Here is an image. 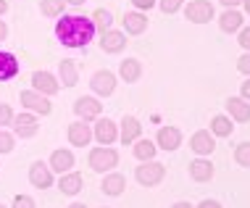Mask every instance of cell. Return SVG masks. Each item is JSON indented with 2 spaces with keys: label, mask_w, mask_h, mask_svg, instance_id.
I'll list each match as a JSON object with an SVG mask.
<instances>
[{
  "label": "cell",
  "mask_w": 250,
  "mask_h": 208,
  "mask_svg": "<svg viewBox=\"0 0 250 208\" xmlns=\"http://www.w3.org/2000/svg\"><path fill=\"white\" fill-rule=\"evenodd\" d=\"M56 35L66 48H82L95 35V24H92V19L84 16H63L56 24Z\"/></svg>",
  "instance_id": "6da1fadb"
},
{
  "label": "cell",
  "mask_w": 250,
  "mask_h": 208,
  "mask_svg": "<svg viewBox=\"0 0 250 208\" xmlns=\"http://www.w3.org/2000/svg\"><path fill=\"white\" fill-rule=\"evenodd\" d=\"M164 174H166L164 164H158V161H143V164L137 166V171H134V177H137L140 185L153 187V185H158L161 179H164Z\"/></svg>",
  "instance_id": "7a4b0ae2"
},
{
  "label": "cell",
  "mask_w": 250,
  "mask_h": 208,
  "mask_svg": "<svg viewBox=\"0 0 250 208\" xmlns=\"http://www.w3.org/2000/svg\"><path fill=\"white\" fill-rule=\"evenodd\" d=\"M116 150L113 147H92V153H90V169H95V171H108V169H113L116 166Z\"/></svg>",
  "instance_id": "3957f363"
},
{
  "label": "cell",
  "mask_w": 250,
  "mask_h": 208,
  "mask_svg": "<svg viewBox=\"0 0 250 208\" xmlns=\"http://www.w3.org/2000/svg\"><path fill=\"white\" fill-rule=\"evenodd\" d=\"M185 16H187V21L206 24V21L213 19V5L208 3V0H192V3L185 8Z\"/></svg>",
  "instance_id": "277c9868"
},
{
  "label": "cell",
  "mask_w": 250,
  "mask_h": 208,
  "mask_svg": "<svg viewBox=\"0 0 250 208\" xmlns=\"http://www.w3.org/2000/svg\"><path fill=\"white\" fill-rule=\"evenodd\" d=\"M21 105H26V108L35 111V113H42V116H48V113L53 111L50 100L45 98L42 92H37V90H26V92H21Z\"/></svg>",
  "instance_id": "5b68a950"
},
{
  "label": "cell",
  "mask_w": 250,
  "mask_h": 208,
  "mask_svg": "<svg viewBox=\"0 0 250 208\" xmlns=\"http://www.w3.org/2000/svg\"><path fill=\"white\" fill-rule=\"evenodd\" d=\"M29 182L37 187V190H48L53 185V169L50 166H45L42 161H37V164H32L29 169Z\"/></svg>",
  "instance_id": "8992f818"
},
{
  "label": "cell",
  "mask_w": 250,
  "mask_h": 208,
  "mask_svg": "<svg viewBox=\"0 0 250 208\" xmlns=\"http://www.w3.org/2000/svg\"><path fill=\"white\" fill-rule=\"evenodd\" d=\"M92 140V129L87 126L84 122H74L69 124V143L77 145V147H87Z\"/></svg>",
  "instance_id": "52a82bcc"
},
{
  "label": "cell",
  "mask_w": 250,
  "mask_h": 208,
  "mask_svg": "<svg viewBox=\"0 0 250 208\" xmlns=\"http://www.w3.org/2000/svg\"><path fill=\"white\" fill-rule=\"evenodd\" d=\"M32 84H35V90L42 92V95H56V92H58L56 77L48 74V71H35V74H32Z\"/></svg>",
  "instance_id": "ba28073f"
},
{
  "label": "cell",
  "mask_w": 250,
  "mask_h": 208,
  "mask_svg": "<svg viewBox=\"0 0 250 208\" xmlns=\"http://www.w3.org/2000/svg\"><path fill=\"white\" fill-rule=\"evenodd\" d=\"M92 90L98 92V95H113V90H116V77H113L111 71H98L95 77H92Z\"/></svg>",
  "instance_id": "9c48e42d"
},
{
  "label": "cell",
  "mask_w": 250,
  "mask_h": 208,
  "mask_svg": "<svg viewBox=\"0 0 250 208\" xmlns=\"http://www.w3.org/2000/svg\"><path fill=\"white\" fill-rule=\"evenodd\" d=\"M190 147L198 156H208V153H213V147H216V143H213V132H206V129H200V132H195L192 135V140H190Z\"/></svg>",
  "instance_id": "30bf717a"
},
{
  "label": "cell",
  "mask_w": 250,
  "mask_h": 208,
  "mask_svg": "<svg viewBox=\"0 0 250 208\" xmlns=\"http://www.w3.org/2000/svg\"><path fill=\"white\" fill-rule=\"evenodd\" d=\"M100 108H103V105H100L95 98H79L77 103H74V111H77V116H82L84 122H90V119H98V116H100Z\"/></svg>",
  "instance_id": "8fae6325"
},
{
  "label": "cell",
  "mask_w": 250,
  "mask_h": 208,
  "mask_svg": "<svg viewBox=\"0 0 250 208\" xmlns=\"http://www.w3.org/2000/svg\"><path fill=\"white\" fill-rule=\"evenodd\" d=\"M92 135L98 137L100 145H111L113 140L119 137V132H116V124H113L111 119H100V122L95 124V132H92Z\"/></svg>",
  "instance_id": "7c38bea8"
},
{
  "label": "cell",
  "mask_w": 250,
  "mask_h": 208,
  "mask_svg": "<svg viewBox=\"0 0 250 208\" xmlns=\"http://www.w3.org/2000/svg\"><path fill=\"white\" fill-rule=\"evenodd\" d=\"M140 132H143V126H140V122L134 116H124L121 119V143L124 145H129V143H134V140L140 137Z\"/></svg>",
  "instance_id": "4fadbf2b"
},
{
  "label": "cell",
  "mask_w": 250,
  "mask_h": 208,
  "mask_svg": "<svg viewBox=\"0 0 250 208\" xmlns=\"http://www.w3.org/2000/svg\"><path fill=\"white\" fill-rule=\"evenodd\" d=\"M13 126H16V135L19 137H32L37 135V119L32 113H21V116L13 119Z\"/></svg>",
  "instance_id": "5bb4252c"
},
{
  "label": "cell",
  "mask_w": 250,
  "mask_h": 208,
  "mask_svg": "<svg viewBox=\"0 0 250 208\" xmlns=\"http://www.w3.org/2000/svg\"><path fill=\"white\" fill-rule=\"evenodd\" d=\"M182 143V135L177 126H164V129L158 132V145L164 147V150H177Z\"/></svg>",
  "instance_id": "9a60e30c"
},
{
  "label": "cell",
  "mask_w": 250,
  "mask_h": 208,
  "mask_svg": "<svg viewBox=\"0 0 250 208\" xmlns=\"http://www.w3.org/2000/svg\"><path fill=\"white\" fill-rule=\"evenodd\" d=\"M227 111L232 113V119L237 122H250V103L242 98H229L227 100Z\"/></svg>",
  "instance_id": "2e32d148"
},
{
  "label": "cell",
  "mask_w": 250,
  "mask_h": 208,
  "mask_svg": "<svg viewBox=\"0 0 250 208\" xmlns=\"http://www.w3.org/2000/svg\"><path fill=\"white\" fill-rule=\"evenodd\" d=\"M124 45H126V37L121 32H103V37H100V48L105 53H119Z\"/></svg>",
  "instance_id": "e0dca14e"
},
{
  "label": "cell",
  "mask_w": 250,
  "mask_h": 208,
  "mask_svg": "<svg viewBox=\"0 0 250 208\" xmlns=\"http://www.w3.org/2000/svg\"><path fill=\"white\" fill-rule=\"evenodd\" d=\"M58 190L66 192V195H77L82 190V174L71 171V174H61V182H58Z\"/></svg>",
  "instance_id": "ac0fdd59"
},
{
  "label": "cell",
  "mask_w": 250,
  "mask_h": 208,
  "mask_svg": "<svg viewBox=\"0 0 250 208\" xmlns=\"http://www.w3.org/2000/svg\"><path fill=\"white\" fill-rule=\"evenodd\" d=\"M190 177L195 179V182H208V179L213 177V166H211V161H192L190 164Z\"/></svg>",
  "instance_id": "d6986e66"
},
{
  "label": "cell",
  "mask_w": 250,
  "mask_h": 208,
  "mask_svg": "<svg viewBox=\"0 0 250 208\" xmlns=\"http://www.w3.org/2000/svg\"><path fill=\"white\" fill-rule=\"evenodd\" d=\"M74 166V156L69 150H56L50 156V169L53 171H58V174H66Z\"/></svg>",
  "instance_id": "ffe728a7"
},
{
  "label": "cell",
  "mask_w": 250,
  "mask_h": 208,
  "mask_svg": "<svg viewBox=\"0 0 250 208\" xmlns=\"http://www.w3.org/2000/svg\"><path fill=\"white\" fill-rule=\"evenodd\" d=\"M126 190V179L121 174H108L103 179V192L105 195H121Z\"/></svg>",
  "instance_id": "44dd1931"
},
{
  "label": "cell",
  "mask_w": 250,
  "mask_h": 208,
  "mask_svg": "<svg viewBox=\"0 0 250 208\" xmlns=\"http://www.w3.org/2000/svg\"><path fill=\"white\" fill-rule=\"evenodd\" d=\"M119 74L124 82H137L140 74H143V66H140V61H134V58H126V61H121Z\"/></svg>",
  "instance_id": "7402d4cb"
},
{
  "label": "cell",
  "mask_w": 250,
  "mask_h": 208,
  "mask_svg": "<svg viewBox=\"0 0 250 208\" xmlns=\"http://www.w3.org/2000/svg\"><path fill=\"white\" fill-rule=\"evenodd\" d=\"M124 26L129 35H143V32L147 29V19L143 16V13H126L124 16Z\"/></svg>",
  "instance_id": "603a6c76"
},
{
  "label": "cell",
  "mask_w": 250,
  "mask_h": 208,
  "mask_svg": "<svg viewBox=\"0 0 250 208\" xmlns=\"http://www.w3.org/2000/svg\"><path fill=\"white\" fill-rule=\"evenodd\" d=\"M16 74H19V63H16V58H13L11 53H0V82H3V79L16 77Z\"/></svg>",
  "instance_id": "cb8c5ba5"
},
{
  "label": "cell",
  "mask_w": 250,
  "mask_h": 208,
  "mask_svg": "<svg viewBox=\"0 0 250 208\" xmlns=\"http://www.w3.org/2000/svg\"><path fill=\"white\" fill-rule=\"evenodd\" d=\"M58 74H61V82H63L66 87H74L77 84V63L74 61H61V66H58Z\"/></svg>",
  "instance_id": "d4e9b609"
},
{
  "label": "cell",
  "mask_w": 250,
  "mask_h": 208,
  "mask_svg": "<svg viewBox=\"0 0 250 208\" xmlns=\"http://www.w3.org/2000/svg\"><path fill=\"white\" fill-rule=\"evenodd\" d=\"M240 26H242V13L227 11L224 16H221V29H224V32H237Z\"/></svg>",
  "instance_id": "484cf974"
},
{
  "label": "cell",
  "mask_w": 250,
  "mask_h": 208,
  "mask_svg": "<svg viewBox=\"0 0 250 208\" xmlns=\"http://www.w3.org/2000/svg\"><path fill=\"white\" fill-rule=\"evenodd\" d=\"M211 132H213V135H219V137L232 135V122H229L227 116H213V122H211Z\"/></svg>",
  "instance_id": "4316f807"
},
{
  "label": "cell",
  "mask_w": 250,
  "mask_h": 208,
  "mask_svg": "<svg viewBox=\"0 0 250 208\" xmlns=\"http://www.w3.org/2000/svg\"><path fill=\"white\" fill-rule=\"evenodd\" d=\"M134 156H137L140 161H153V156H155V145L150 143V140H140V143L134 145Z\"/></svg>",
  "instance_id": "83f0119b"
},
{
  "label": "cell",
  "mask_w": 250,
  "mask_h": 208,
  "mask_svg": "<svg viewBox=\"0 0 250 208\" xmlns=\"http://www.w3.org/2000/svg\"><path fill=\"white\" fill-rule=\"evenodd\" d=\"M92 24H95L98 29L108 32V26H111V13H108L105 8H98L95 13H92Z\"/></svg>",
  "instance_id": "f1b7e54d"
},
{
  "label": "cell",
  "mask_w": 250,
  "mask_h": 208,
  "mask_svg": "<svg viewBox=\"0 0 250 208\" xmlns=\"http://www.w3.org/2000/svg\"><path fill=\"white\" fill-rule=\"evenodd\" d=\"M234 161H237L240 166H250V143L237 145V150H234Z\"/></svg>",
  "instance_id": "f546056e"
},
{
  "label": "cell",
  "mask_w": 250,
  "mask_h": 208,
  "mask_svg": "<svg viewBox=\"0 0 250 208\" xmlns=\"http://www.w3.org/2000/svg\"><path fill=\"white\" fill-rule=\"evenodd\" d=\"M63 11V0H42V13L45 16H58Z\"/></svg>",
  "instance_id": "4dcf8cb0"
},
{
  "label": "cell",
  "mask_w": 250,
  "mask_h": 208,
  "mask_svg": "<svg viewBox=\"0 0 250 208\" xmlns=\"http://www.w3.org/2000/svg\"><path fill=\"white\" fill-rule=\"evenodd\" d=\"M11 150H13V137L0 129V153H11Z\"/></svg>",
  "instance_id": "1f68e13d"
},
{
  "label": "cell",
  "mask_w": 250,
  "mask_h": 208,
  "mask_svg": "<svg viewBox=\"0 0 250 208\" xmlns=\"http://www.w3.org/2000/svg\"><path fill=\"white\" fill-rule=\"evenodd\" d=\"M13 208H35V200L29 195H16L13 198Z\"/></svg>",
  "instance_id": "d6a6232c"
},
{
  "label": "cell",
  "mask_w": 250,
  "mask_h": 208,
  "mask_svg": "<svg viewBox=\"0 0 250 208\" xmlns=\"http://www.w3.org/2000/svg\"><path fill=\"white\" fill-rule=\"evenodd\" d=\"M13 122V113H11V105H3L0 103V126L11 124Z\"/></svg>",
  "instance_id": "836d02e7"
},
{
  "label": "cell",
  "mask_w": 250,
  "mask_h": 208,
  "mask_svg": "<svg viewBox=\"0 0 250 208\" xmlns=\"http://www.w3.org/2000/svg\"><path fill=\"white\" fill-rule=\"evenodd\" d=\"M179 5H182V0H161V11H164V13L179 11Z\"/></svg>",
  "instance_id": "e575fe53"
},
{
  "label": "cell",
  "mask_w": 250,
  "mask_h": 208,
  "mask_svg": "<svg viewBox=\"0 0 250 208\" xmlns=\"http://www.w3.org/2000/svg\"><path fill=\"white\" fill-rule=\"evenodd\" d=\"M237 69H240L242 74H250V53H245V56L237 61Z\"/></svg>",
  "instance_id": "d590c367"
},
{
  "label": "cell",
  "mask_w": 250,
  "mask_h": 208,
  "mask_svg": "<svg viewBox=\"0 0 250 208\" xmlns=\"http://www.w3.org/2000/svg\"><path fill=\"white\" fill-rule=\"evenodd\" d=\"M240 45H242V48H248V50H250V26H245V29L240 32Z\"/></svg>",
  "instance_id": "8d00e7d4"
},
{
  "label": "cell",
  "mask_w": 250,
  "mask_h": 208,
  "mask_svg": "<svg viewBox=\"0 0 250 208\" xmlns=\"http://www.w3.org/2000/svg\"><path fill=\"white\" fill-rule=\"evenodd\" d=\"M134 5H137V8H150V5L155 3V0H132Z\"/></svg>",
  "instance_id": "74e56055"
},
{
  "label": "cell",
  "mask_w": 250,
  "mask_h": 208,
  "mask_svg": "<svg viewBox=\"0 0 250 208\" xmlns=\"http://www.w3.org/2000/svg\"><path fill=\"white\" fill-rule=\"evenodd\" d=\"M198 208H221V203H216V200H203Z\"/></svg>",
  "instance_id": "f35d334b"
},
{
  "label": "cell",
  "mask_w": 250,
  "mask_h": 208,
  "mask_svg": "<svg viewBox=\"0 0 250 208\" xmlns=\"http://www.w3.org/2000/svg\"><path fill=\"white\" fill-rule=\"evenodd\" d=\"M242 95H245V100H250V79L242 82Z\"/></svg>",
  "instance_id": "ab89813d"
},
{
  "label": "cell",
  "mask_w": 250,
  "mask_h": 208,
  "mask_svg": "<svg viewBox=\"0 0 250 208\" xmlns=\"http://www.w3.org/2000/svg\"><path fill=\"white\" fill-rule=\"evenodd\" d=\"M221 3H224V5H227V8H234V5H240V3H242V0H221Z\"/></svg>",
  "instance_id": "60d3db41"
},
{
  "label": "cell",
  "mask_w": 250,
  "mask_h": 208,
  "mask_svg": "<svg viewBox=\"0 0 250 208\" xmlns=\"http://www.w3.org/2000/svg\"><path fill=\"white\" fill-rule=\"evenodd\" d=\"M5 35H8V29H5V24L0 21V40H5Z\"/></svg>",
  "instance_id": "b9f144b4"
},
{
  "label": "cell",
  "mask_w": 250,
  "mask_h": 208,
  "mask_svg": "<svg viewBox=\"0 0 250 208\" xmlns=\"http://www.w3.org/2000/svg\"><path fill=\"white\" fill-rule=\"evenodd\" d=\"M171 208H192V206H190V203H174Z\"/></svg>",
  "instance_id": "7bdbcfd3"
},
{
  "label": "cell",
  "mask_w": 250,
  "mask_h": 208,
  "mask_svg": "<svg viewBox=\"0 0 250 208\" xmlns=\"http://www.w3.org/2000/svg\"><path fill=\"white\" fill-rule=\"evenodd\" d=\"M5 8H8V3H5V0H0V13H5Z\"/></svg>",
  "instance_id": "ee69618b"
},
{
  "label": "cell",
  "mask_w": 250,
  "mask_h": 208,
  "mask_svg": "<svg viewBox=\"0 0 250 208\" xmlns=\"http://www.w3.org/2000/svg\"><path fill=\"white\" fill-rule=\"evenodd\" d=\"M66 3H71V5H82L84 0H66Z\"/></svg>",
  "instance_id": "f6af8a7d"
},
{
  "label": "cell",
  "mask_w": 250,
  "mask_h": 208,
  "mask_svg": "<svg viewBox=\"0 0 250 208\" xmlns=\"http://www.w3.org/2000/svg\"><path fill=\"white\" fill-rule=\"evenodd\" d=\"M69 208H87V206H84V203H71Z\"/></svg>",
  "instance_id": "bcb514c9"
},
{
  "label": "cell",
  "mask_w": 250,
  "mask_h": 208,
  "mask_svg": "<svg viewBox=\"0 0 250 208\" xmlns=\"http://www.w3.org/2000/svg\"><path fill=\"white\" fill-rule=\"evenodd\" d=\"M242 3H245V11L250 13V0H242Z\"/></svg>",
  "instance_id": "7dc6e473"
},
{
  "label": "cell",
  "mask_w": 250,
  "mask_h": 208,
  "mask_svg": "<svg viewBox=\"0 0 250 208\" xmlns=\"http://www.w3.org/2000/svg\"><path fill=\"white\" fill-rule=\"evenodd\" d=\"M0 208H5V206H3V203H0Z\"/></svg>",
  "instance_id": "c3c4849f"
}]
</instances>
